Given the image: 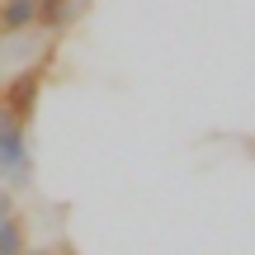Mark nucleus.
I'll list each match as a JSON object with an SVG mask.
<instances>
[{
  "label": "nucleus",
  "mask_w": 255,
  "mask_h": 255,
  "mask_svg": "<svg viewBox=\"0 0 255 255\" xmlns=\"http://www.w3.org/2000/svg\"><path fill=\"white\" fill-rule=\"evenodd\" d=\"M5 119H9V114H5V104H0V128H5Z\"/></svg>",
  "instance_id": "nucleus-8"
},
{
  "label": "nucleus",
  "mask_w": 255,
  "mask_h": 255,
  "mask_svg": "<svg viewBox=\"0 0 255 255\" xmlns=\"http://www.w3.org/2000/svg\"><path fill=\"white\" fill-rule=\"evenodd\" d=\"M24 255H62V251H52V246H28Z\"/></svg>",
  "instance_id": "nucleus-7"
},
{
  "label": "nucleus",
  "mask_w": 255,
  "mask_h": 255,
  "mask_svg": "<svg viewBox=\"0 0 255 255\" xmlns=\"http://www.w3.org/2000/svg\"><path fill=\"white\" fill-rule=\"evenodd\" d=\"M47 66H52L47 57L19 66V71L9 76V85L0 90V104H5V114H9L14 123H28V119H33L38 100H43V85H47Z\"/></svg>",
  "instance_id": "nucleus-2"
},
{
  "label": "nucleus",
  "mask_w": 255,
  "mask_h": 255,
  "mask_svg": "<svg viewBox=\"0 0 255 255\" xmlns=\"http://www.w3.org/2000/svg\"><path fill=\"white\" fill-rule=\"evenodd\" d=\"M28 251V227L19 213H9V218H0V255H24Z\"/></svg>",
  "instance_id": "nucleus-5"
},
{
  "label": "nucleus",
  "mask_w": 255,
  "mask_h": 255,
  "mask_svg": "<svg viewBox=\"0 0 255 255\" xmlns=\"http://www.w3.org/2000/svg\"><path fill=\"white\" fill-rule=\"evenodd\" d=\"M9 213H14V189L0 184V218H9Z\"/></svg>",
  "instance_id": "nucleus-6"
},
{
  "label": "nucleus",
  "mask_w": 255,
  "mask_h": 255,
  "mask_svg": "<svg viewBox=\"0 0 255 255\" xmlns=\"http://www.w3.org/2000/svg\"><path fill=\"white\" fill-rule=\"evenodd\" d=\"M38 5H43V0H38Z\"/></svg>",
  "instance_id": "nucleus-9"
},
{
  "label": "nucleus",
  "mask_w": 255,
  "mask_h": 255,
  "mask_svg": "<svg viewBox=\"0 0 255 255\" xmlns=\"http://www.w3.org/2000/svg\"><path fill=\"white\" fill-rule=\"evenodd\" d=\"M43 5L38 0H0V33H33Z\"/></svg>",
  "instance_id": "nucleus-3"
},
{
  "label": "nucleus",
  "mask_w": 255,
  "mask_h": 255,
  "mask_svg": "<svg viewBox=\"0 0 255 255\" xmlns=\"http://www.w3.org/2000/svg\"><path fill=\"white\" fill-rule=\"evenodd\" d=\"M81 14H85V0H43L38 28H47V33H62V28H71Z\"/></svg>",
  "instance_id": "nucleus-4"
},
{
  "label": "nucleus",
  "mask_w": 255,
  "mask_h": 255,
  "mask_svg": "<svg viewBox=\"0 0 255 255\" xmlns=\"http://www.w3.org/2000/svg\"><path fill=\"white\" fill-rule=\"evenodd\" d=\"M0 184H9L14 194L33 184V146H28V123L5 119V128H0Z\"/></svg>",
  "instance_id": "nucleus-1"
}]
</instances>
